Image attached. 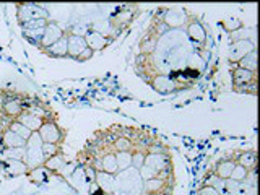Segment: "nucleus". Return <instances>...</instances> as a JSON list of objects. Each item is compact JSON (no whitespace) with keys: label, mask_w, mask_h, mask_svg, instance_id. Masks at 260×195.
Returning a JSON list of instances; mask_svg holds the SVG:
<instances>
[{"label":"nucleus","mask_w":260,"mask_h":195,"mask_svg":"<svg viewBox=\"0 0 260 195\" xmlns=\"http://www.w3.org/2000/svg\"><path fill=\"white\" fill-rule=\"evenodd\" d=\"M255 49V43L252 39H244V41H234L230 46V52H228V60L230 63H238L244 55H247Z\"/></svg>","instance_id":"10"},{"label":"nucleus","mask_w":260,"mask_h":195,"mask_svg":"<svg viewBox=\"0 0 260 195\" xmlns=\"http://www.w3.org/2000/svg\"><path fill=\"white\" fill-rule=\"evenodd\" d=\"M60 153H63L62 146L52 145V143H43V158H44V161L51 159L52 156H55V154H60Z\"/></svg>","instance_id":"34"},{"label":"nucleus","mask_w":260,"mask_h":195,"mask_svg":"<svg viewBox=\"0 0 260 195\" xmlns=\"http://www.w3.org/2000/svg\"><path fill=\"white\" fill-rule=\"evenodd\" d=\"M169 168H173V161H171V154H161V153H148L145 156L143 166L138 169L140 177L143 181H148V179L158 177L159 173L166 171Z\"/></svg>","instance_id":"2"},{"label":"nucleus","mask_w":260,"mask_h":195,"mask_svg":"<svg viewBox=\"0 0 260 195\" xmlns=\"http://www.w3.org/2000/svg\"><path fill=\"white\" fill-rule=\"evenodd\" d=\"M233 88L238 93L255 94L257 88V73L249 72L239 67H234L233 70Z\"/></svg>","instance_id":"5"},{"label":"nucleus","mask_w":260,"mask_h":195,"mask_svg":"<svg viewBox=\"0 0 260 195\" xmlns=\"http://www.w3.org/2000/svg\"><path fill=\"white\" fill-rule=\"evenodd\" d=\"M234 166H236L234 158H224V159H219L216 162V165L213 166V169H211V173H213L216 177L226 181V179L231 177V173H233Z\"/></svg>","instance_id":"22"},{"label":"nucleus","mask_w":260,"mask_h":195,"mask_svg":"<svg viewBox=\"0 0 260 195\" xmlns=\"http://www.w3.org/2000/svg\"><path fill=\"white\" fill-rule=\"evenodd\" d=\"M63 165H65V158H63V153H60V154H55V156H52L51 159L44 161L43 168L47 171V173H59Z\"/></svg>","instance_id":"28"},{"label":"nucleus","mask_w":260,"mask_h":195,"mask_svg":"<svg viewBox=\"0 0 260 195\" xmlns=\"http://www.w3.org/2000/svg\"><path fill=\"white\" fill-rule=\"evenodd\" d=\"M174 187V179H161L154 177L143 181V193H156V192H165V190H173Z\"/></svg>","instance_id":"17"},{"label":"nucleus","mask_w":260,"mask_h":195,"mask_svg":"<svg viewBox=\"0 0 260 195\" xmlns=\"http://www.w3.org/2000/svg\"><path fill=\"white\" fill-rule=\"evenodd\" d=\"M5 127H7V128H10L15 135H18L20 138H23L24 142H26L28 138L32 135V134L29 132V130H28L26 127H24L23 124H20V122L16 120V119H15V120H10V122H7V125H5Z\"/></svg>","instance_id":"29"},{"label":"nucleus","mask_w":260,"mask_h":195,"mask_svg":"<svg viewBox=\"0 0 260 195\" xmlns=\"http://www.w3.org/2000/svg\"><path fill=\"white\" fill-rule=\"evenodd\" d=\"M236 165H241L249 171H255L257 168V156H255V151L247 150V151H241L238 156H234Z\"/></svg>","instance_id":"25"},{"label":"nucleus","mask_w":260,"mask_h":195,"mask_svg":"<svg viewBox=\"0 0 260 195\" xmlns=\"http://www.w3.org/2000/svg\"><path fill=\"white\" fill-rule=\"evenodd\" d=\"M2 156L5 159H16V161H23L24 158V146L23 148H10V150H4Z\"/></svg>","instance_id":"35"},{"label":"nucleus","mask_w":260,"mask_h":195,"mask_svg":"<svg viewBox=\"0 0 260 195\" xmlns=\"http://www.w3.org/2000/svg\"><path fill=\"white\" fill-rule=\"evenodd\" d=\"M132 150H134V143H132V138H128V137L120 135L112 143V153H117V151H132Z\"/></svg>","instance_id":"30"},{"label":"nucleus","mask_w":260,"mask_h":195,"mask_svg":"<svg viewBox=\"0 0 260 195\" xmlns=\"http://www.w3.org/2000/svg\"><path fill=\"white\" fill-rule=\"evenodd\" d=\"M0 109H2V114L8 119V122H10V120H15L21 116L24 109H26V104H24L23 98L8 96V98H4Z\"/></svg>","instance_id":"9"},{"label":"nucleus","mask_w":260,"mask_h":195,"mask_svg":"<svg viewBox=\"0 0 260 195\" xmlns=\"http://www.w3.org/2000/svg\"><path fill=\"white\" fill-rule=\"evenodd\" d=\"M47 21L49 20H32V21L21 24L24 39H26L29 44L36 46L38 49H39V44H41V39H43L44 28H46Z\"/></svg>","instance_id":"7"},{"label":"nucleus","mask_w":260,"mask_h":195,"mask_svg":"<svg viewBox=\"0 0 260 195\" xmlns=\"http://www.w3.org/2000/svg\"><path fill=\"white\" fill-rule=\"evenodd\" d=\"M114 156H116L119 171H125L128 168H132V151H117L114 153Z\"/></svg>","instance_id":"32"},{"label":"nucleus","mask_w":260,"mask_h":195,"mask_svg":"<svg viewBox=\"0 0 260 195\" xmlns=\"http://www.w3.org/2000/svg\"><path fill=\"white\" fill-rule=\"evenodd\" d=\"M197 195H221L218 190L211 189V187H207V185H200V189L197 190Z\"/></svg>","instance_id":"39"},{"label":"nucleus","mask_w":260,"mask_h":195,"mask_svg":"<svg viewBox=\"0 0 260 195\" xmlns=\"http://www.w3.org/2000/svg\"><path fill=\"white\" fill-rule=\"evenodd\" d=\"M85 43H86V47L91 49L93 52H101L104 51L106 47H108L111 44V38L104 36L103 32L96 31V29H88L85 32Z\"/></svg>","instance_id":"13"},{"label":"nucleus","mask_w":260,"mask_h":195,"mask_svg":"<svg viewBox=\"0 0 260 195\" xmlns=\"http://www.w3.org/2000/svg\"><path fill=\"white\" fill-rule=\"evenodd\" d=\"M86 49L85 38L77 32H67V54L70 59L77 60V57Z\"/></svg>","instance_id":"18"},{"label":"nucleus","mask_w":260,"mask_h":195,"mask_svg":"<svg viewBox=\"0 0 260 195\" xmlns=\"http://www.w3.org/2000/svg\"><path fill=\"white\" fill-rule=\"evenodd\" d=\"M93 55H94V52L89 47H86L85 51L77 57V62H88L89 59H93Z\"/></svg>","instance_id":"38"},{"label":"nucleus","mask_w":260,"mask_h":195,"mask_svg":"<svg viewBox=\"0 0 260 195\" xmlns=\"http://www.w3.org/2000/svg\"><path fill=\"white\" fill-rule=\"evenodd\" d=\"M158 38L156 36H153L151 32L146 31L143 38L140 39V44H138V49H140V54L142 55H153L154 51H156V46H158Z\"/></svg>","instance_id":"24"},{"label":"nucleus","mask_w":260,"mask_h":195,"mask_svg":"<svg viewBox=\"0 0 260 195\" xmlns=\"http://www.w3.org/2000/svg\"><path fill=\"white\" fill-rule=\"evenodd\" d=\"M148 83L159 94H171L177 91L176 81L171 78V75H154L148 80Z\"/></svg>","instance_id":"15"},{"label":"nucleus","mask_w":260,"mask_h":195,"mask_svg":"<svg viewBox=\"0 0 260 195\" xmlns=\"http://www.w3.org/2000/svg\"><path fill=\"white\" fill-rule=\"evenodd\" d=\"M250 173H252V171L246 169L244 166L236 165V166H234V169H233V173H231V177H230V179H233L234 182L241 184V182H244V181H247L249 176H250Z\"/></svg>","instance_id":"33"},{"label":"nucleus","mask_w":260,"mask_h":195,"mask_svg":"<svg viewBox=\"0 0 260 195\" xmlns=\"http://www.w3.org/2000/svg\"><path fill=\"white\" fill-rule=\"evenodd\" d=\"M65 31L59 26V23L57 21H51L49 20L46 28H44V35H43V39H41V44H39V51H44L49 46H52L54 43H57L60 38H63Z\"/></svg>","instance_id":"12"},{"label":"nucleus","mask_w":260,"mask_h":195,"mask_svg":"<svg viewBox=\"0 0 260 195\" xmlns=\"http://www.w3.org/2000/svg\"><path fill=\"white\" fill-rule=\"evenodd\" d=\"M219 26H221L228 35H233V32L244 28V23L239 18H226V20L219 21Z\"/></svg>","instance_id":"31"},{"label":"nucleus","mask_w":260,"mask_h":195,"mask_svg":"<svg viewBox=\"0 0 260 195\" xmlns=\"http://www.w3.org/2000/svg\"><path fill=\"white\" fill-rule=\"evenodd\" d=\"M234 67H239L249 72H257V49H254V51L249 52L247 55H244Z\"/></svg>","instance_id":"27"},{"label":"nucleus","mask_w":260,"mask_h":195,"mask_svg":"<svg viewBox=\"0 0 260 195\" xmlns=\"http://www.w3.org/2000/svg\"><path fill=\"white\" fill-rule=\"evenodd\" d=\"M83 171H85V174H86V179H88V181H89V184H94L98 171H96V169H93L91 166H88V165H85V166H83Z\"/></svg>","instance_id":"37"},{"label":"nucleus","mask_w":260,"mask_h":195,"mask_svg":"<svg viewBox=\"0 0 260 195\" xmlns=\"http://www.w3.org/2000/svg\"><path fill=\"white\" fill-rule=\"evenodd\" d=\"M142 195H173V190H165V192H156V193H142Z\"/></svg>","instance_id":"41"},{"label":"nucleus","mask_w":260,"mask_h":195,"mask_svg":"<svg viewBox=\"0 0 260 195\" xmlns=\"http://www.w3.org/2000/svg\"><path fill=\"white\" fill-rule=\"evenodd\" d=\"M161 21L166 24L168 29H177L185 26L187 23V12L179 10V8H165L161 16Z\"/></svg>","instance_id":"11"},{"label":"nucleus","mask_w":260,"mask_h":195,"mask_svg":"<svg viewBox=\"0 0 260 195\" xmlns=\"http://www.w3.org/2000/svg\"><path fill=\"white\" fill-rule=\"evenodd\" d=\"M24 142L23 138H20L18 135H15L10 128L4 127V130L0 132V146H2L4 150H10V148H23L24 146Z\"/></svg>","instance_id":"19"},{"label":"nucleus","mask_w":260,"mask_h":195,"mask_svg":"<svg viewBox=\"0 0 260 195\" xmlns=\"http://www.w3.org/2000/svg\"><path fill=\"white\" fill-rule=\"evenodd\" d=\"M96 187L101 192H104L106 195H112L114 190H116V176L112 174H106V173H98L96 174V181H94Z\"/></svg>","instance_id":"21"},{"label":"nucleus","mask_w":260,"mask_h":195,"mask_svg":"<svg viewBox=\"0 0 260 195\" xmlns=\"http://www.w3.org/2000/svg\"><path fill=\"white\" fill-rule=\"evenodd\" d=\"M38 135L43 143H52V145L62 146L67 132L59 125V122H57L55 117H52V112H51L47 117H44L43 125H41V128L38 130Z\"/></svg>","instance_id":"3"},{"label":"nucleus","mask_w":260,"mask_h":195,"mask_svg":"<svg viewBox=\"0 0 260 195\" xmlns=\"http://www.w3.org/2000/svg\"><path fill=\"white\" fill-rule=\"evenodd\" d=\"M238 182H234L233 179H226L224 181V190H228V192H233V190H236L238 189Z\"/></svg>","instance_id":"40"},{"label":"nucleus","mask_w":260,"mask_h":195,"mask_svg":"<svg viewBox=\"0 0 260 195\" xmlns=\"http://www.w3.org/2000/svg\"><path fill=\"white\" fill-rule=\"evenodd\" d=\"M16 120L26 127L31 134H36L38 130L41 128V125H43L44 116H43V114H39L38 111H35V109H24V112Z\"/></svg>","instance_id":"16"},{"label":"nucleus","mask_w":260,"mask_h":195,"mask_svg":"<svg viewBox=\"0 0 260 195\" xmlns=\"http://www.w3.org/2000/svg\"><path fill=\"white\" fill-rule=\"evenodd\" d=\"M137 15V7L135 5H125L119 8L116 12V15L111 18V26L114 31H122L125 29L127 26H130Z\"/></svg>","instance_id":"8"},{"label":"nucleus","mask_w":260,"mask_h":195,"mask_svg":"<svg viewBox=\"0 0 260 195\" xmlns=\"http://www.w3.org/2000/svg\"><path fill=\"white\" fill-rule=\"evenodd\" d=\"M4 169L8 176L18 177V176H28L29 169L26 168L23 161H16V159H4Z\"/></svg>","instance_id":"23"},{"label":"nucleus","mask_w":260,"mask_h":195,"mask_svg":"<svg viewBox=\"0 0 260 195\" xmlns=\"http://www.w3.org/2000/svg\"><path fill=\"white\" fill-rule=\"evenodd\" d=\"M143 179L135 168L119 171L116 174V190L112 195H142Z\"/></svg>","instance_id":"1"},{"label":"nucleus","mask_w":260,"mask_h":195,"mask_svg":"<svg viewBox=\"0 0 260 195\" xmlns=\"http://www.w3.org/2000/svg\"><path fill=\"white\" fill-rule=\"evenodd\" d=\"M101 171L112 176H116L119 173L117 161H116V156H114V153H106L101 156Z\"/></svg>","instance_id":"26"},{"label":"nucleus","mask_w":260,"mask_h":195,"mask_svg":"<svg viewBox=\"0 0 260 195\" xmlns=\"http://www.w3.org/2000/svg\"><path fill=\"white\" fill-rule=\"evenodd\" d=\"M43 54H46L51 59H67V32L63 35V38H60L57 43H54L52 46H49L44 51H41Z\"/></svg>","instance_id":"20"},{"label":"nucleus","mask_w":260,"mask_h":195,"mask_svg":"<svg viewBox=\"0 0 260 195\" xmlns=\"http://www.w3.org/2000/svg\"><path fill=\"white\" fill-rule=\"evenodd\" d=\"M23 162L26 165L29 171H35L38 168H43L44 165V158H43V142L36 134H32L26 143H24V158Z\"/></svg>","instance_id":"4"},{"label":"nucleus","mask_w":260,"mask_h":195,"mask_svg":"<svg viewBox=\"0 0 260 195\" xmlns=\"http://www.w3.org/2000/svg\"><path fill=\"white\" fill-rule=\"evenodd\" d=\"M145 156H146V151L132 150V168L140 169L143 166V162H145Z\"/></svg>","instance_id":"36"},{"label":"nucleus","mask_w":260,"mask_h":195,"mask_svg":"<svg viewBox=\"0 0 260 195\" xmlns=\"http://www.w3.org/2000/svg\"><path fill=\"white\" fill-rule=\"evenodd\" d=\"M16 18L20 24H24L32 20H49V12L46 7L36 4H20L16 8Z\"/></svg>","instance_id":"6"},{"label":"nucleus","mask_w":260,"mask_h":195,"mask_svg":"<svg viewBox=\"0 0 260 195\" xmlns=\"http://www.w3.org/2000/svg\"><path fill=\"white\" fill-rule=\"evenodd\" d=\"M185 32H187V36L190 38L192 43H197V44L207 43V29L197 18H187Z\"/></svg>","instance_id":"14"}]
</instances>
